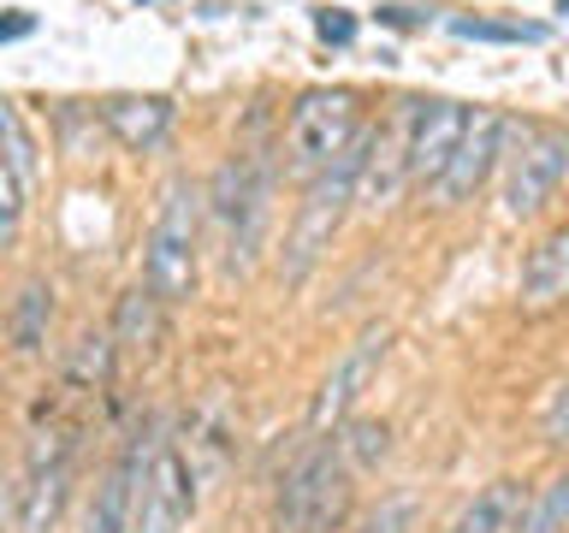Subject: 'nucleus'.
<instances>
[{
	"mask_svg": "<svg viewBox=\"0 0 569 533\" xmlns=\"http://www.w3.org/2000/svg\"><path fill=\"white\" fill-rule=\"evenodd\" d=\"M202 213L220 249V273L249 279L267 249V220H273V160L261 154H231L202 190Z\"/></svg>",
	"mask_w": 569,
	"mask_h": 533,
	"instance_id": "1",
	"label": "nucleus"
},
{
	"mask_svg": "<svg viewBox=\"0 0 569 533\" xmlns=\"http://www.w3.org/2000/svg\"><path fill=\"white\" fill-rule=\"evenodd\" d=\"M196 284H202V184L167 178L149 243H142V291L178 309L196 296Z\"/></svg>",
	"mask_w": 569,
	"mask_h": 533,
	"instance_id": "2",
	"label": "nucleus"
},
{
	"mask_svg": "<svg viewBox=\"0 0 569 533\" xmlns=\"http://www.w3.org/2000/svg\"><path fill=\"white\" fill-rule=\"evenodd\" d=\"M368 142H373V131H362L327 172L309 178V190H302V202H297V220H291L284 249H279V284H302L320 266V255L332 249L338 225H345V213L356 202V178H362Z\"/></svg>",
	"mask_w": 569,
	"mask_h": 533,
	"instance_id": "3",
	"label": "nucleus"
},
{
	"mask_svg": "<svg viewBox=\"0 0 569 533\" xmlns=\"http://www.w3.org/2000/svg\"><path fill=\"white\" fill-rule=\"evenodd\" d=\"M350 504H356L350 462L338 456L332 439H315V444H302L297 462L279 480L273 533H345Z\"/></svg>",
	"mask_w": 569,
	"mask_h": 533,
	"instance_id": "4",
	"label": "nucleus"
},
{
	"mask_svg": "<svg viewBox=\"0 0 569 533\" xmlns=\"http://www.w3.org/2000/svg\"><path fill=\"white\" fill-rule=\"evenodd\" d=\"M362 137V107L356 89H302L284 124V172L309 184L315 172H327L350 142Z\"/></svg>",
	"mask_w": 569,
	"mask_h": 533,
	"instance_id": "5",
	"label": "nucleus"
},
{
	"mask_svg": "<svg viewBox=\"0 0 569 533\" xmlns=\"http://www.w3.org/2000/svg\"><path fill=\"white\" fill-rule=\"evenodd\" d=\"M516 137H522L516 154H505V213L510 220H533L569 178V131H558V124H522Z\"/></svg>",
	"mask_w": 569,
	"mask_h": 533,
	"instance_id": "6",
	"label": "nucleus"
},
{
	"mask_svg": "<svg viewBox=\"0 0 569 533\" xmlns=\"http://www.w3.org/2000/svg\"><path fill=\"white\" fill-rule=\"evenodd\" d=\"M196 510V474L178 444H154L137 474V504H131V533H178Z\"/></svg>",
	"mask_w": 569,
	"mask_h": 533,
	"instance_id": "7",
	"label": "nucleus"
},
{
	"mask_svg": "<svg viewBox=\"0 0 569 533\" xmlns=\"http://www.w3.org/2000/svg\"><path fill=\"white\" fill-rule=\"evenodd\" d=\"M386 350H391V326H368L345 355H338L332 373H327V380H320V391H315V403H309V426H315V433H332V426H345V421L356 415V403H362V391L373 385V373H380Z\"/></svg>",
	"mask_w": 569,
	"mask_h": 533,
	"instance_id": "8",
	"label": "nucleus"
},
{
	"mask_svg": "<svg viewBox=\"0 0 569 533\" xmlns=\"http://www.w3.org/2000/svg\"><path fill=\"white\" fill-rule=\"evenodd\" d=\"M505 137H510V119L498 113V107H475L469 124H462V137H457V149H451V160H445V172L433 178L439 208L469 202V195L487 184L492 167L505 160Z\"/></svg>",
	"mask_w": 569,
	"mask_h": 533,
	"instance_id": "9",
	"label": "nucleus"
},
{
	"mask_svg": "<svg viewBox=\"0 0 569 533\" xmlns=\"http://www.w3.org/2000/svg\"><path fill=\"white\" fill-rule=\"evenodd\" d=\"M71 497V439L36 433L30 439V474L18 486V533H53Z\"/></svg>",
	"mask_w": 569,
	"mask_h": 533,
	"instance_id": "10",
	"label": "nucleus"
},
{
	"mask_svg": "<svg viewBox=\"0 0 569 533\" xmlns=\"http://www.w3.org/2000/svg\"><path fill=\"white\" fill-rule=\"evenodd\" d=\"M403 172L409 184H433L451 160L462 124H469V107L462 101H403Z\"/></svg>",
	"mask_w": 569,
	"mask_h": 533,
	"instance_id": "11",
	"label": "nucleus"
},
{
	"mask_svg": "<svg viewBox=\"0 0 569 533\" xmlns=\"http://www.w3.org/2000/svg\"><path fill=\"white\" fill-rule=\"evenodd\" d=\"M101 124L113 131V142H124L131 154H149L167 142L172 131V101L167 95H107L101 101Z\"/></svg>",
	"mask_w": 569,
	"mask_h": 533,
	"instance_id": "12",
	"label": "nucleus"
},
{
	"mask_svg": "<svg viewBox=\"0 0 569 533\" xmlns=\"http://www.w3.org/2000/svg\"><path fill=\"white\" fill-rule=\"evenodd\" d=\"M528 504H533V486H522V480H492V486H480L469 504L451 515L445 533H522Z\"/></svg>",
	"mask_w": 569,
	"mask_h": 533,
	"instance_id": "13",
	"label": "nucleus"
},
{
	"mask_svg": "<svg viewBox=\"0 0 569 533\" xmlns=\"http://www.w3.org/2000/svg\"><path fill=\"white\" fill-rule=\"evenodd\" d=\"M137 474H142V444H131V451L101 474V486H96V497H89V510H83V533H131Z\"/></svg>",
	"mask_w": 569,
	"mask_h": 533,
	"instance_id": "14",
	"label": "nucleus"
},
{
	"mask_svg": "<svg viewBox=\"0 0 569 533\" xmlns=\"http://www.w3.org/2000/svg\"><path fill=\"white\" fill-rule=\"evenodd\" d=\"M522 302L528 309H558L569 302V225L546 231L522 261Z\"/></svg>",
	"mask_w": 569,
	"mask_h": 533,
	"instance_id": "15",
	"label": "nucleus"
},
{
	"mask_svg": "<svg viewBox=\"0 0 569 533\" xmlns=\"http://www.w3.org/2000/svg\"><path fill=\"white\" fill-rule=\"evenodd\" d=\"M403 190H409V172H403V124H391V131H373V142H368L362 178H356V202H362V208H391Z\"/></svg>",
	"mask_w": 569,
	"mask_h": 533,
	"instance_id": "16",
	"label": "nucleus"
},
{
	"mask_svg": "<svg viewBox=\"0 0 569 533\" xmlns=\"http://www.w3.org/2000/svg\"><path fill=\"white\" fill-rule=\"evenodd\" d=\"M160 338H167V302H154L149 291H124L113 309V350L124 355H154Z\"/></svg>",
	"mask_w": 569,
	"mask_h": 533,
	"instance_id": "17",
	"label": "nucleus"
},
{
	"mask_svg": "<svg viewBox=\"0 0 569 533\" xmlns=\"http://www.w3.org/2000/svg\"><path fill=\"white\" fill-rule=\"evenodd\" d=\"M0 172L18 184V195H36V184H42V149H36V137H30V124L24 113H18L12 101H0Z\"/></svg>",
	"mask_w": 569,
	"mask_h": 533,
	"instance_id": "18",
	"label": "nucleus"
},
{
	"mask_svg": "<svg viewBox=\"0 0 569 533\" xmlns=\"http://www.w3.org/2000/svg\"><path fill=\"white\" fill-rule=\"evenodd\" d=\"M48 326H53V291L42 279H30L12 302V350L18 355H36L48 344Z\"/></svg>",
	"mask_w": 569,
	"mask_h": 533,
	"instance_id": "19",
	"label": "nucleus"
},
{
	"mask_svg": "<svg viewBox=\"0 0 569 533\" xmlns=\"http://www.w3.org/2000/svg\"><path fill=\"white\" fill-rule=\"evenodd\" d=\"M113 362H119L113 332H83L78 344H71V355H66V380H78V385H107V380H113Z\"/></svg>",
	"mask_w": 569,
	"mask_h": 533,
	"instance_id": "20",
	"label": "nucleus"
},
{
	"mask_svg": "<svg viewBox=\"0 0 569 533\" xmlns=\"http://www.w3.org/2000/svg\"><path fill=\"white\" fill-rule=\"evenodd\" d=\"M332 444H338V456L350 462V474L356 469H380L386 451H391V426L386 421H345V433H338Z\"/></svg>",
	"mask_w": 569,
	"mask_h": 533,
	"instance_id": "21",
	"label": "nucleus"
},
{
	"mask_svg": "<svg viewBox=\"0 0 569 533\" xmlns=\"http://www.w3.org/2000/svg\"><path fill=\"white\" fill-rule=\"evenodd\" d=\"M522 533H569V469H563L558 480H551V486L533 492Z\"/></svg>",
	"mask_w": 569,
	"mask_h": 533,
	"instance_id": "22",
	"label": "nucleus"
},
{
	"mask_svg": "<svg viewBox=\"0 0 569 533\" xmlns=\"http://www.w3.org/2000/svg\"><path fill=\"white\" fill-rule=\"evenodd\" d=\"M462 42H546V24H492V18H451Z\"/></svg>",
	"mask_w": 569,
	"mask_h": 533,
	"instance_id": "23",
	"label": "nucleus"
},
{
	"mask_svg": "<svg viewBox=\"0 0 569 533\" xmlns=\"http://www.w3.org/2000/svg\"><path fill=\"white\" fill-rule=\"evenodd\" d=\"M540 439L551 444V451H569V373L558 380V391H551L546 409H540Z\"/></svg>",
	"mask_w": 569,
	"mask_h": 533,
	"instance_id": "24",
	"label": "nucleus"
},
{
	"mask_svg": "<svg viewBox=\"0 0 569 533\" xmlns=\"http://www.w3.org/2000/svg\"><path fill=\"white\" fill-rule=\"evenodd\" d=\"M18 220H24V195H18V184L0 172V255L18 243Z\"/></svg>",
	"mask_w": 569,
	"mask_h": 533,
	"instance_id": "25",
	"label": "nucleus"
},
{
	"mask_svg": "<svg viewBox=\"0 0 569 533\" xmlns=\"http://www.w3.org/2000/svg\"><path fill=\"white\" fill-rule=\"evenodd\" d=\"M403 522H409V497H391L362 522V533H403Z\"/></svg>",
	"mask_w": 569,
	"mask_h": 533,
	"instance_id": "26",
	"label": "nucleus"
},
{
	"mask_svg": "<svg viewBox=\"0 0 569 533\" xmlns=\"http://www.w3.org/2000/svg\"><path fill=\"white\" fill-rule=\"evenodd\" d=\"M315 30H320V42H338V48H345L350 36H356V18H350V12H320Z\"/></svg>",
	"mask_w": 569,
	"mask_h": 533,
	"instance_id": "27",
	"label": "nucleus"
},
{
	"mask_svg": "<svg viewBox=\"0 0 569 533\" xmlns=\"http://www.w3.org/2000/svg\"><path fill=\"white\" fill-rule=\"evenodd\" d=\"M12 522H18V486H12L7 474H0V533H7Z\"/></svg>",
	"mask_w": 569,
	"mask_h": 533,
	"instance_id": "28",
	"label": "nucleus"
},
{
	"mask_svg": "<svg viewBox=\"0 0 569 533\" xmlns=\"http://www.w3.org/2000/svg\"><path fill=\"white\" fill-rule=\"evenodd\" d=\"M36 30V18L30 12H12V18H0V42H18V36H30Z\"/></svg>",
	"mask_w": 569,
	"mask_h": 533,
	"instance_id": "29",
	"label": "nucleus"
}]
</instances>
